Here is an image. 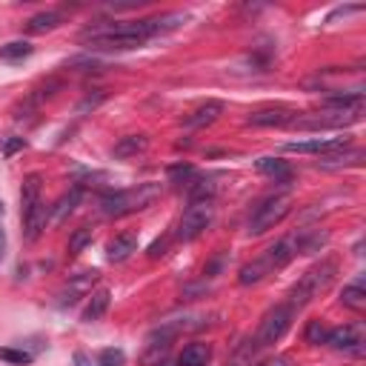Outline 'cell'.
<instances>
[{"mask_svg": "<svg viewBox=\"0 0 366 366\" xmlns=\"http://www.w3.org/2000/svg\"><path fill=\"white\" fill-rule=\"evenodd\" d=\"M186 23L183 11H169L160 17H146V20H132V23H117V20H97L89 23L77 40L86 43L89 49H134L143 46L149 37L172 31Z\"/></svg>", "mask_w": 366, "mask_h": 366, "instance_id": "obj_1", "label": "cell"}, {"mask_svg": "<svg viewBox=\"0 0 366 366\" xmlns=\"http://www.w3.org/2000/svg\"><path fill=\"white\" fill-rule=\"evenodd\" d=\"M363 94H335L329 97L326 109L320 112H312V114H300L292 120L295 129L300 132H320V129H343V126H352L363 117Z\"/></svg>", "mask_w": 366, "mask_h": 366, "instance_id": "obj_2", "label": "cell"}, {"mask_svg": "<svg viewBox=\"0 0 366 366\" xmlns=\"http://www.w3.org/2000/svg\"><path fill=\"white\" fill-rule=\"evenodd\" d=\"M295 254H300V249H297V234H289V237H283V240L272 243L260 257L249 260V263L240 269V277H237V280H240V286L260 283L266 274H272V272L283 269Z\"/></svg>", "mask_w": 366, "mask_h": 366, "instance_id": "obj_3", "label": "cell"}, {"mask_svg": "<svg viewBox=\"0 0 366 366\" xmlns=\"http://www.w3.org/2000/svg\"><path fill=\"white\" fill-rule=\"evenodd\" d=\"M335 274H337V263H335V260H320V263H315V266L306 269V272L300 274V280L289 289V300H286V303H289L295 312H300L306 303H312L320 292H326V289L332 286Z\"/></svg>", "mask_w": 366, "mask_h": 366, "instance_id": "obj_4", "label": "cell"}, {"mask_svg": "<svg viewBox=\"0 0 366 366\" xmlns=\"http://www.w3.org/2000/svg\"><path fill=\"white\" fill-rule=\"evenodd\" d=\"M157 197H160V183H137L132 189H120V192L106 194L100 200V209L106 217H123V214H132V212L152 206Z\"/></svg>", "mask_w": 366, "mask_h": 366, "instance_id": "obj_5", "label": "cell"}, {"mask_svg": "<svg viewBox=\"0 0 366 366\" xmlns=\"http://www.w3.org/2000/svg\"><path fill=\"white\" fill-rule=\"evenodd\" d=\"M292 212V194H286V192H277V194H269V197H263L257 206H254V212H252V217H249V234H263V232H269V229H274L286 214Z\"/></svg>", "mask_w": 366, "mask_h": 366, "instance_id": "obj_6", "label": "cell"}, {"mask_svg": "<svg viewBox=\"0 0 366 366\" xmlns=\"http://www.w3.org/2000/svg\"><path fill=\"white\" fill-rule=\"evenodd\" d=\"M214 220V200H189L180 226H177V240H194L200 237Z\"/></svg>", "mask_w": 366, "mask_h": 366, "instance_id": "obj_7", "label": "cell"}, {"mask_svg": "<svg viewBox=\"0 0 366 366\" xmlns=\"http://www.w3.org/2000/svg\"><path fill=\"white\" fill-rule=\"evenodd\" d=\"M292 317H295V309H292L289 303H277L274 309H269V312L263 315V320H260L257 335H254L257 346L263 349V346L277 343V340L286 335V329L292 326Z\"/></svg>", "mask_w": 366, "mask_h": 366, "instance_id": "obj_8", "label": "cell"}, {"mask_svg": "<svg viewBox=\"0 0 366 366\" xmlns=\"http://www.w3.org/2000/svg\"><path fill=\"white\" fill-rule=\"evenodd\" d=\"M97 277H100L97 269H86V272L71 274V277L66 280V286L57 292V306H71V303H77L80 297H86V295L92 292V286L97 283Z\"/></svg>", "mask_w": 366, "mask_h": 366, "instance_id": "obj_9", "label": "cell"}, {"mask_svg": "<svg viewBox=\"0 0 366 366\" xmlns=\"http://www.w3.org/2000/svg\"><path fill=\"white\" fill-rule=\"evenodd\" d=\"M346 146H349V137H309V140H292L283 149L297 152V154H329V152H337Z\"/></svg>", "mask_w": 366, "mask_h": 366, "instance_id": "obj_10", "label": "cell"}, {"mask_svg": "<svg viewBox=\"0 0 366 366\" xmlns=\"http://www.w3.org/2000/svg\"><path fill=\"white\" fill-rule=\"evenodd\" d=\"M297 117V112L295 109H289V106H266V109H257V112H252L249 117H246V123L249 126H266V129H280V126H292V120Z\"/></svg>", "mask_w": 366, "mask_h": 366, "instance_id": "obj_11", "label": "cell"}, {"mask_svg": "<svg viewBox=\"0 0 366 366\" xmlns=\"http://www.w3.org/2000/svg\"><path fill=\"white\" fill-rule=\"evenodd\" d=\"M326 343L332 346V349H352V352H357L360 355V349H363V332H360V326H337V329H329L326 332Z\"/></svg>", "mask_w": 366, "mask_h": 366, "instance_id": "obj_12", "label": "cell"}, {"mask_svg": "<svg viewBox=\"0 0 366 366\" xmlns=\"http://www.w3.org/2000/svg\"><path fill=\"white\" fill-rule=\"evenodd\" d=\"M220 114H223V103H220V100H206V103L197 106L183 123H186V129H203V126H212Z\"/></svg>", "mask_w": 366, "mask_h": 366, "instance_id": "obj_13", "label": "cell"}, {"mask_svg": "<svg viewBox=\"0 0 366 366\" xmlns=\"http://www.w3.org/2000/svg\"><path fill=\"white\" fill-rule=\"evenodd\" d=\"M132 252H137V234L134 232H123L114 240H109V246H106V257L112 263H123L126 257H132Z\"/></svg>", "mask_w": 366, "mask_h": 366, "instance_id": "obj_14", "label": "cell"}, {"mask_svg": "<svg viewBox=\"0 0 366 366\" xmlns=\"http://www.w3.org/2000/svg\"><path fill=\"white\" fill-rule=\"evenodd\" d=\"M46 220H49V209H46V203L40 200V203H37V206L23 217V237H26L29 243H34V240L43 234Z\"/></svg>", "mask_w": 366, "mask_h": 366, "instance_id": "obj_15", "label": "cell"}, {"mask_svg": "<svg viewBox=\"0 0 366 366\" xmlns=\"http://www.w3.org/2000/svg\"><path fill=\"white\" fill-rule=\"evenodd\" d=\"M360 160H363V149H346V152L337 149V152L323 154L317 166H323V169H340V166H357Z\"/></svg>", "mask_w": 366, "mask_h": 366, "instance_id": "obj_16", "label": "cell"}, {"mask_svg": "<svg viewBox=\"0 0 366 366\" xmlns=\"http://www.w3.org/2000/svg\"><path fill=\"white\" fill-rule=\"evenodd\" d=\"M254 166H257L260 174L274 177V183H286V180H292V166H289L286 160H280V157H260Z\"/></svg>", "mask_w": 366, "mask_h": 366, "instance_id": "obj_17", "label": "cell"}, {"mask_svg": "<svg viewBox=\"0 0 366 366\" xmlns=\"http://www.w3.org/2000/svg\"><path fill=\"white\" fill-rule=\"evenodd\" d=\"M40 203V174H29L20 189V217H26Z\"/></svg>", "mask_w": 366, "mask_h": 366, "instance_id": "obj_18", "label": "cell"}, {"mask_svg": "<svg viewBox=\"0 0 366 366\" xmlns=\"http://www.w3.org/2000/svg\"><path fill=\"white\" fill-rule=\"evenodd\" d=\"M77 203H80V189L74 186L71 192H66V194H63V197H60V200H57V203L49 209L51 223H57V226H60V223H63V220H66V217L74 212V206H77Z\"/></svg>", "mask_w": 366, "mask_h": 366, "instance_id": "obj_19", "label": "cell"}, {"mask_svg": "<svg viewBox=\"0 0 366 366\" xmlns=\"http://www.w3.org/2000/svg\"><path fill=\"white\" fill-rule=\"evenodd\" d=\"M209 360H212L209 343H189L180 352V366H209Z\"/></svg>", "mask_w": 366, "mask_h": 366, "instance_id": "obj_20", "label": "cell"}, {"mask_svg": "<svg viewBox=\"0 0 366 366\" xmlns=\"http://www.w3.org/2000/svg\"><path fill=\"white\" fill-rule=\"evenodd\" d=\"M146 146H149V137L146 134H126V137H120L114 143V157H134Z\"/></svg>", "mask_w": 366, "mask_h": 366, "instance_id": "obj_21", "label": "cell"}, {"mask_svg": "<svg viewBox=\"0 0 366 366\" xmlns=\"http://www.w3.org/2000/svg\"><path fill=\"white\" fill-rule=\"evenodd\" d=\"M340 303H343L346 309L363 312V309H366V289H363V280H355V283L343 286V292H340Z\"/></svg>", "mask_w": 366, "mask_h": 366, "instance_id": "obj_22", "label": "cell"}, {"mask_svg": "<svg viewBox=\"0 0 366 366\" xmlns=\"http://www.w3.org/2000/svg\"><path fill=\"white\" fill-rule=\"evenodd\" d=\"M60 23H63V14H60V11H40V14L29 17L26 29H29L31 34H43V31H51V29H57Z\"/></svg>", "mask_w": 366, "mask_h": 366, "instance_id": "obj_23", "label": "cell"}, {"mask_svg": "<svg viewBox=\"0 0 366 366\" xmlns=\"http://www.w3.org/2000/svg\"><path fill=\"white\" fill-rule=\"evenodd\" d=\"M106 309H109V289H97V292H92V297H89V303L83 309V320L86 323L100 320Z\"/></svg>", "mask_w": 366, "mask_h": 366, "instance_id": "obj_24", "label": "cell"}, {"mask_svg": "<svg viewBox=\"0 0 366 366\" xmlns=\"http://www.w3.org/2000/svg\"><path fill=\"white\" fill-rule=\"evenodd\" d=\"M34 49H31V43H26V40H11V43H6V46H0V57L3 60H23V57H29Z\"/></svg>", "mask_w": 366, "mask_h": 366, "instance_id": "obj_25", "label": "cell"}, {"mask_svg": "<svg viewBox=\"0 0 366 366\" xmlns=\"http://www.w3.org/2000/svg\"><path fill=\"white\" fill-rule=\"evenodd\" d=\"M257 340L254 337H246L243 343H240V349L234 352V357H232V366H252V360H254V355H257Z\"/></svg>", "mask_w": 366, "mask_h": 366, "instance_id": "obj_26", "label": "cell"}, {"mask_svg": "<svg viewBox=\"0 0 366 366\" xmlns=\"http://www.w3.org/2000/svg\"><path fill=\"white\" fill-rule=\"evenodd\" d=\"M89 243H92V229H89V226L74 229V234L69 237V254H80Z\"/></svg>", "mask_w": 366, "mask_h": 366, "instance_id": "obj_27", "label": "cell"}, {"mask_svg": "<svg viewBox=\"0 0 366 366\" xmlns=\"http://www.w3.org/2000/svg\"><path fill=\"white\" fill-rule=\"evenodd\" d=\"M126 363V355H123V349H103L100 352V357H97V366H123Z\"/></svg>", "mask_w": 366, "mask_h": 366, "instance_id": "obj_28", "label": "cell"}, {"mask_svg": "<svg viewBox=\"0 0 366 366\" xmlns=\"http://www.w3.org/2000/svg\"><path fill=\"white\" fill-rule=\"evenodd\" d=\"M306 343H326V326H323V320H312L309 326H306Z\"/></svg>", "mask_w": 366, "mask_h": 366, "instance_id": "obj_29", "label": "cell"}, {"mask_svg": "<svg viewBox=\"0 0 366 366\" xmlns=\"http://www.w3.org/2000/svg\"><path fill=\"white\" fill-rule=\"evenodd\" d=\"M189 177H194V166H189V163L169 166V180H172V183H183V180H189Z\"/></svg>", "mask_w": 366, "mask_h": 366, "instance_id": "obj_30", "label": "cell"}, {"mask_svg": "<svg viewBox=\"0 0 366 366\" xmlns=\"http://www.w3.org/2000/svg\"><path fill=\"white\" fill-rule=\"evenodd\" d=\"M0 360H6V363H29V360H31V355H29V352H23V349L0 346Z\"/></svg>", "mask_w": 366, "mask_h": 366, "instance_id": "obj_31", "label": "cell"}, {"mask_svg": "<svg viewBox=\"0 0 366 366\" xmlns=\"http://www.w3.org/2000/svg\"><path fill=\"white\" fill-rule=\"evenodd\" d=\"M254 366H295V357L292 355H274V357H266Z\"/></svg>", "mask_w": 366, "mask_h": 366, "instance_id": "obj_32", "label": "cell"}, {"mask_svg": "<svg viewBox=\"0 0 366 366\" xmlns=\"http://www.w3.org/2000/svg\"><path fill=\"white\" fill-rule=\"evenodd\" d=\"M355 11H360V6H346V9H337V11H332V14H329V23H332L335 17H346V14H355Z\"/></svg>", "mask_w": 366, "mask_h": 366, "instance_id": "obj_33", "label": "cell"}, {"mask_svg": "<svg viewBox=\"0 0 366 366\" xmlns=\"http://www.w3.org/2000/svg\"><path fill=\"white\" fill-rule=\"evenodd\" d=\"M74 366H94V363H92V360H89L83 352H77V355H74Z\"/></svg>", "mask_w": 366, "mask_h": 366, "instance_id": "obj_34", "label": "cell"}, {"mask_svg": "<svg viewBox=\"0 0 366 366\" xmlns=\"http://www.w3.org/2000/svg\"><path fill=\"white\" fill-rule=\"evenodd\" d=\"M17 146H23V140H9V143H6V154H11Z\"/></svg>", "mask_w": 366, "mask_h": 366, "instance_id": "obj_35", "label": "cell"}, {"mask_svg": "<svg viewBox=\"0 0 366 366\" xmlns=\"http://www.w3.org/2000/svg\"><path fill=\"white\" fill-rule=\"evenodd\" d=\"M0 257H3V232H0Z\"/></svg>", "mask_w": 366, "mask_h": 366, "instance_id": "obj_36", "label": "cell"}, {"mask_svg": "<svg viewBox=\"0 0 366 366\" xmlns=\"http://www.w3.org/2000/svg\"><path fill=\"white\" fill-rule=\"evenodd\" d=\"M0 214H3V203H0Z\"/></svg>", "mask_w": 366, "mask_h": 366, "instance_id": "obj_37", "label": "cell"}]
</instances>
